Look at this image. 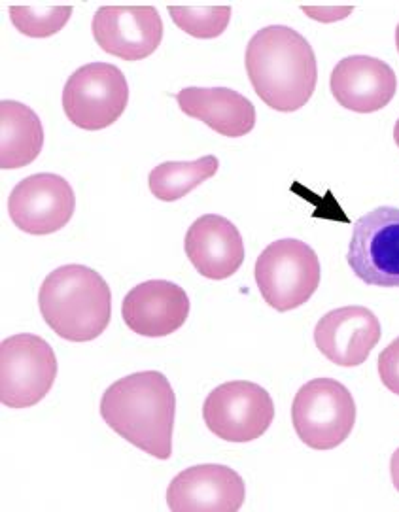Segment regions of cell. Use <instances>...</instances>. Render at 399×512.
<instances>
[{"mask_svg":"<svg viewBox=\"0 0 399 512\" xmlns=\"http://www.w3.org/2000/svg\"><path fill=\"white\" fill-rule=\"evenodd\" d=\"M76 197L63 176L42 172L21 180L8 197V214L23 233L52 235L67 227Z\"/></svg>","mask_w":399,"mask_h":512,"instance_id":"30bf717a","label":"cell"},{"mask_svg":"<svg viewBox=\"0 0 399 512\" xmlns=\"http://www.w3.org/2000/svg\"><path fill=\"white\" fill-rule=\"evenodd\" d=\"M72 16V6H10V19L21 35L48 38L57 35Z\"/></svg>","mask_w":399,"mask_h":512,"instance_id":"44dd1931","label":"cell"},{"mask_svg":"<svg viewBox=\"0 0 399 512\" xmlns=\"http://www.w3.org/2000/svg\"><path fill=\"white\" fill-rule=\"evenodd\" d=\"M101 50L123 61H142L161 46L163 21L154 6H103L91 23Z\"/></svg>","mask_w":399,"mask_h":512,"instance_id":"8fae6325","label":"cell"},{"mask_svg":"<svg viewBox=\"0 0 399 512\" xmlns=\"http://www.w3.org/2000/svg\"><path fill=\"white\" fill-rule=\"evenodd\" d=\"M174 412L173 386L159 371L120 378L101 399L106 426L157 460L173 456Z\"/></svg>","mask_w":399,"mask_h":512,"instance_id":"7a4b0ae2","label":"cell"},{"mask_svg":"<svg viewBox=\"0 0 399 512\" xmlns=\"http://www.w3.org/2000/svg\"><path fill=\"white\" fill-rule=\"evenodd\" d=\"M38 307L53 333L70 342L95 341L112 318V291L105 278L84 265H65L46 276Z\"/></svg>","mask_w":399,"mask_h":512,"instance_id":"3957f363","label":"cell"},{"mask_svg":"<svg viewBox=\"0 0 399 512\" xmlns=\"http://www.w3.org/2000/svg\"><path fill=\"white\" fill-rule=\"evenodd\" d=\"M307 16H311L318 21H335V19L347 18L352 12V8H313V6H303L301 8Z\"/></svg>","mask_w":399,"mask_h":512,"instance_id":"603a6c76","label":"cell"},{"mask_svg":"<svg viewBox=\"0 0 399 512\" xmlns=\"http://www.w3.org/2000/svg\"><path fill=\"white\" fill-rule=\"evenodd\" d=\"M256 284L261 297L278 312L305 305L320 286V259L307 242H271L256 261Z\"/></svg>","mask_w":399,"mask_h":512,"instance_id":"277c9868","label":"cell"},{"mask_svg":"<svg viewBox=\"0 0 399 512\" xmlns=\"http://www.w3.org/2000/svg\"><path fill=\"white\" fill-rule=\"evenodd\" d=\"M379 376L384 388L399 395V337L382 350L379 356Z\"/></svg>","mask_w":399,"mask_h":512,"instance_id":"7402d4cb","label":"cell"},{"mask_svg":"<svg viewBox=\"0 0 399 512\" xmlns=\"http://www.w3.org/2000/svg\"><path fill=\"white\" fill-rule=\"evenodd\" d=\"M396 48H398V53H399V25H398V29H396Z\"/></svg>","mask_w":399,"mask_h":512,"instance_id":"484cf974","label":"cell"},{"mask_svg":"<svg viewBox=\"0 0 399 512\" xmlns=\"http://www.w3.org/2000/svg\"><path fill=\"white\" fill-rule=\"evenodd\" d=\"M169 14L180 31L210 40L224 35L231 21V6H169Z\"/></svg>","mask_w":399,"mask_h":512,"instance_id":"ffe728a7","label":"cell"},{"mask_svg":"<svg viewBox=\"0 0 399 512\" xmlns=\"http://www.w3.org/2000/svg\"><path fill=\"white\" fill-rule=\"evenodd\" d=\"M379 318L369 308H335L314 327L316 348L339 367H358L381 341Z\"/></svg>","mask_w":399,"mask_h":512,"instance_id":"4fadbf2b","label":"cell"},{"mask_svg":"<svg viewBox=\"0 0 399 512\" xmlns=\"http://www.w3.org/2000/svg\"><path fill=\"white\" fill-rule=\"evenodd\" d=\"M244 65L256 95L278 112H295L311 101L318 82L313 46L286 25H271L250 38Z\"/></svg>","mask_w":399,"mask_h":512,"instance_id":"6da1fadb","label":"cell"},{"mask_svg":"<svg viewBox=\"0 0 399 512\" xmlns=\"http://www.w3.org/2000/svg\"><path fill=\"white\" fill-rule=\"evenodd\" d=\"M218 169L220 161L216 155H205L195 161H167L150 172L148 184L159 201L173 203L210 180Z\"/></svg>","mask_w":399,"mask_h":512,"instance_id":"d6986e66","label":"cell"},{"mask_svg":"<svg viewBox=\"0 0 399 512\" xmlns=\"http://www.w3.org/2000/svg\"><path fill=\"white\" fill-rule=\"evenodd\" d=\"M44 146V127L35 110L18 101L0 103V169L14 171L35 161Z\"/></svg>","mask_w":399,"mask_h":512,"instance_id":"ac0fdd59","label":"cell"},{"mask_svg":"<svg viewBox=\"0 0 399 512\" xmlns=\"http://www.w3.org/2000/svg\"><path fill=\"white\" fill-rule=\"evenodd\" d=\"M347 261L367 286L399 288V208L379 206L354 223Z\"/></svg>","mask_w":399,"mask_h":512,"instance_id":"9c48e42d","label":"cell"},{"mask_svg":"<svg viewBox=\"0 0 399 512\" xmlns=\"http://www.w3.org/2000/svg\"><path fill=\"white\" fill-rule=\"evenodd\" d=\"M390 473H392V482L394 488L399 492V448L392 454V461H390Z\"/></svg>","mask_w":399,"mask_h":512,"instance_id":"cb8c5ba5","label":"cell"},{"mask_svg":"<svg viewBox=\"0 0 399 512\" xmlns=\"http://www.w3.org/2000/svg\"><path fill=\"white\" fill-rule=\"evenodd\" d=\"M330 87L339 106L358 114H371L394 99L398 78L394 69L381 59L352 55L335 65Z\"/></svg>","mask_w":399,"mask_h":512,"instance_id":"9a60e30c","label":"cell"},{"mask_svg":"<svg viewBox=\"0 0 399 512\" xmlns=\"http://www.w3.org/2000/svg\"><path fill=\"white\" fill-rule=\"evenodd\" d=\"M292 424L301 443L333 450L347 441L356 424L354 397L339 380H309L295 393Z\"/></svg>","mask_w":399,"mask_h":512,"instance_id":"5b68a950","label":"cell"},{"mask_svg":"<svg viewBox=\"0 0 399 512\" xmlns=\"http://www.w3.org/2000/svg\"><path fill=\"white\" fill-rule=\"evenodd\" d=\"M184 250L195 271L209 280H226L244 263V242L239 229L218 214H205L191 223Z\"/></svg>","mask_w":399,"mask_h":512,"instance_id":"2e32d148","label":"cell"},{"mask_svg":"<svg viewBox=\"0 0 399 512\" xmlns=\"http://www.w3.org/2000/svg\"><path fill=\"white\" fill-rule=\"evenodd\" d=\"M180 110L218 135L239 138L256 125V106L229 87H186L176 95Z\"/></svg>","mask_w":399,"mask_h":512,"instance_id":"e0dca14e","label":"cell"},{"mask_svg":"<svg viewBox=\"0 0 399 512\" xmlns=\"http://www.w3.org/2000/svg\"><path fill=\"white\" fill-rule=\"evenodd\" d=\"M210 431L227 443L260 439L275 420L273 397L260 384L233 380L212 390L203 405Z\"/></svg>","mask_w":399,"mask_h":512,"instance_id":"ba28073f","label":"cell"},{"mask_svg":"<svg viewBox=\"0 0 399 512\" xmlns=\"http://www.w3.org/2000/svg\"><path fill=\"white\" fill-rule=\"evenodd\" d=\"M57 358L38 335L19 333L0 344V403L8 409H29L52 392Z\"/></svg>","mask_w":399,"mask_h":512,"instance_id":"8992f818","label":"cell"},{"mask_svg":"<svg viewBox=\"0 0 399 512\" xmlns=\"http://www.w3.org/2000/svg\"><path fill=\"white\" fill-rule=\"evenodd\" d=\"M125 325L142 337H167L186 324L190 297L169 280H148L135 286L123 299Z\"/></svg>","mask_w":399,"mask_h":512,"instance_id":"5bb4252c","label":"cell"},{"mask_svg":"<svg viewBox=\"0 0 399 512\" xmlns=\"http://www.w3.org/2000/svg\"><path fill=\"white\" fill-rule=\"evenodd\" d=\"M129 103V84L110 63H89L76 70L63 89V110L84 131H101L122 118Z\"/></svg>","mask_w":399,"mask_h":512,"instance_id":"52a82bcc","label":"cell"},{"mask_svg":"<svg viewBox=\"0 0 399 512\" xmlns=\"http://www.w3.org/2000/svg\"><path fill=\"white\" fill-rule=\"evenodd\" d=\"M246 486L227 465H195L173 478L167 505L174 512H237L244 505Z\"/></svg>","mask_w":399,"mask_h":512,"instance_id":"7c38bea8","label":"cell"},{"mask_svg":"<svg viewBox=\"0 0 399 512\" xmlns=\"http://www.w3.org/2000/svg\"><path fill=\"white\" fill-rule=\"evenodd\" d=\"M394 140H396L399 148V120L396 121V127H394Z\"/></svg>","mask_w":399,"mask_h":512,"instance_id":"d4e9b609","label":"cell"}]
</instances>
